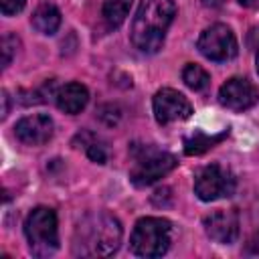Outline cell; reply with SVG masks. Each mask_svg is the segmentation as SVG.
Masks as SVG:
<instances>
[{
  "instance_id": "cell-14",
  "label": "cell",
  "mask_w": 259,
  "mask_h": 259,
  "mask_svg": "<svg viewBox=\"0 0 259 259\" xmlns=\"http://www.w3.org/2000/svg\"><path fill=\"white\" fill-rule=\"evenodd\" d=\"M227 134H229V130H225V132H221V134H212V136L202 134V132H194L190 138L184 140V152H186L188 156H198V154L206 152L208 148H212V146H214L217 142H221L223 138H227Z\"/></svg>"
},
{
  "instance_id": "cell-4",
  "label": "cell",
  "mask_w": 259,
  "mask_h": 259,
  "mask_svg": "<svg viewBox=\"0 0 259 259\" xmlns=\"http://www.w3.org/2000/svg\"><path fill=\"white\" fill-rule=\"evenodd\" d=\"M24 235L28 247L36 257H49L59 249V229L57 214L49 206H36L28 212L24 221Z\"/></svg>"
},
{
  "instance_id": "cell-13",
  "label": "cell",
  "mask_w": 259,
  "mask_h": 259,
  "mask_svg": "<svg viewBox=\"0 0 259 259\" xmlns=\"http://www.w3.org/2000/svg\"><path fill=\"white\" fill-rule=\"evenodd\" d=\"M32 26L40 32V34H55L57 28L61 26V12L55 4H40L34 12H32V18H30Z\"/></svg>"
},
{
  "instance_id": "cell-8",
  "label": "cell",
  "mask_w": 259,
  "mask_h": 259,
  "mask_svg": "<svg viewBox=\"0 0 259 259\" xmlns=\"http://www.w3.org/2000/svg\"><path fill=\"white\" fill-rule=\"evenodd\" d=\"M152 105H154V117L162 125L172 123V121H182V119H188L192 115L190 101L180 91L170 89V87L156 91Z\"/></svg>"
},
{
  "instance_id": "cell-19",
  "label": "cell",
  "mask_w": 259,
  "mask_h": 259,
  "mask_svg": "<svg viewBox=\"0 0 259 259\" xmlns=\"http://www.w3.org/2000/svg\"><path fill=\"white\" fill-rule=\"evenodd\" d=\"M22 6H24V0H2V14L4 16L16 14L22 10Z\"/></svg>"
},
{
  "instance_id": "cell-1",
  "label": "cell",
  "mask_w": 259,
  "mask_h": 259,
  "mask_svg": "<svg viewBox=\"0 0 259 259\" xmlns=\"http://www.w3.org/2000/svg\"><path fill=\"white\" fill-rule=\"evenodd\" d=\"M121 235V225L113 214H87L75 229L73 253L79 257H109L119 249Z\"/></svg>"
},
{
  "instance_id": "cell-23",
  "label": "cell",
  "mask_w": 259,
  "mask_h": 259,
  "mask_svg": "<svg viewBox=\"0 0 259 259\" xmlns=\"http://www.w3.org/2000/svg\"><path fill=\"white\" fill-rule=\"evenodd\" d=\"M257 73H259V51H257Z\"/></svg>"
},
{
  "instance_id": "cell-12",
  "label": "cell",
  "mask_w": 259,
  "mask_h": 259,
  "mask_svg": "<svg viewBox=\"0 0 259 259\" xmlns=\"http://www.w3.org/2000/svg\"><path fill=\"white\" fill-rule=\"evenodd\" d=\"M55 101H57V107L65 113H79L87 101H89V93H87V87L81 85V83H67L63 85L57 95H55Z\"/></svg>"
},
{
  "instance_id": "cell-22",
  "label": "cell",
  "mask_w": 259,
  "mask_h": 259,
  "mask_svg": "<svg viewBox=\"0 0 259 259\" xmlns=\"http://www.w3.org/2000/svg\"><path fill=\"white\" fill-rule=\"evenodd\" d=\"M225 0H202V4L204 6H210V8H217V6H221Z\"/></svg>"
},
{
  "instance_id": "cell-15",
  "label": "cell",
  "mask_w": 259,
  "mask_h": 259,
  "mask_svg": "<svg viewBox=\"0 0 259 259\" xmlns=\"http://www.w3.org/2000/svg\"><path fill=\"white\" fill-rule=\"evenodd\" d=\"M130 6H132V0H105L103 8H101L105 24L109 28H117L125 20V16L130 12Z\"/></svg>"
},
{
  "instance_id": "cell-10",
  "label": "cell",
  "mask_w": 259,
  "mask_h": 259,
  "mask_svg": "<svg viewBox=\"0 0 259 259\" xmlns=\"http://www.w3.org/2000/svg\"><path fill=\"white\" fill-rule=\"evenodd\" d=\"M53 127L55 125H53V119L49 115L34 113V115L22 117L14 125V134L26 146H42L45 142H49L53 138Z\"/></svg>"
},
{
  "instance_id": "cell-18",
  "label": "cell",
  "mask_w": 259,
  "mask_h": 259,
  "mask_svg": "<svg viewBox=\"0 0 259 259\" xmlns=\"http://www.w3.org/2000/svg\"><path fill=\"white\" fill-rule=\"evenodd\" d=\"M18 47V38L14 34H4L2 38V67H8Z\"/></svg>"
},
{
  "instance_id": "cell-7",
  "label": "cell",
  "mask_w": 259,
  "mask_h": 259,
  "mask_svg": "<svg viewBox=\"0 0 259 259\" xmlns=\"http://www.w3.org/2000/svg\"><path fill=\"white\" fill-rule=\"evenodd\" d=\"M198 51L210 61H229L237 55V38L227 24H212L198 36Z\"/></svg>"
},
{
  "instance_id": "cell-11",
  "label": "cell",
  "mask_w": 259,
  "mask_h": 259,
  "mask_svg": "<svg viewBox=\"0 0 259 259\" xmlns=\"http://www.w3.org/2000/svg\"><path fill=\"white\" fill-rule=\"evenodd\" d=\"M204 231L214 243L231 245L239 235V217L235 210H214L204 217Z\"/></svg>"
},
{
  "instance_id": "cell-3",
  "label": "cell",
  "mask_w": 259,
  "mask_h": 259,
  "mask_svg": "<svg viewBox=\"0 0 259 259\" xmlns=\"http://www.w3.org/2000/svg\"><path fill=\"white\" fill-rule=\"evenodd\" d=\"M172 239V227L166 219L144 217L136 223L130 239L132 253L138 257H162Z\"/></svg>"
},
{
  "instance_id": "cell-5",
  "label": "cell",
  "mask_w": 259,
  "mask_h": 259,
  "mask_svg": "<svg viewBox=\"0 0 259 259\" xmlns=\"http://www.w3.org/2000/svg\"><path fill=\"white\" fill-rule=\"evenodd\" d=\"M176 164V158L166 150H160L156 146H138L134 150V166L130 170V180L138 188L150 186L168 172H172Z\"/></svg>"
},
{
  "instance_id": "cell-2",
  "label": "cell",
  "mask_w": 259,
  "mask_h": 259,
  "mask_svg": "<svg viewBox=\"0 0 259 259\" xmlns=\"http://www.w3.org/2000/svg\"><path fill=\"white\" fill-rule=\"evenodd\" d=\"M176 14L174 0H142L132 22V42L142 53H158Z\"/></svg>"
},
{
  "instance_id": "cell-21",
  "label": "cell",
  "mask_w": 259,
  "mask_h": 259,
  "mask_svg": "<svg viewBox=\"0 0 259 259\" xmlns=\"http://www.w3.org/2000/svg\"><path fill=\"white\" fill-rule=\"evenodd\" d=\"M239 4L245 6V8H255L259 4V0H239Z\"/></svg>"
},
{
  "instance_id": "cell-20",
  "label": "cell",
  "mask_w": 259,
  "mask_h": 259,
  "mask_svg": "<svg viewBox=\"0 0 259 259\" xmlns=\"http://www.w3.org/2000/svg\"><path fill=\"white\" fill-rule=\"evenodd\" d=\"M245 255H247V257H259V233H255V235L251 237V241L247 243Z\"/></svg>"
},
{
  "instance_id": "cell-17",
  "label": "cell",
  "mask_w": 259,
  "mask_h": 259,
  "mask_svg": "<svg viewBox=\"0 0 259 259\" xmlns=\"http://www.w3.org/2000/svg\"><path fill=\"white\" fill-rule=\"evenodd\" d=\"M182 81L192 89V91H204L210 83V77L208 73L200 67V65H194V63H188L184 69H182Z\"/></svg>"
},
{
  "instance_id": "cell-6",
  "label": "cell",
  "mask_w": 259,
  "mask_h": 259,
  "mask_svg": "<svg viewBox=\"0 0 259 259\" xmlns=\"http://www.w3.org/2000/svg\"><path fill=\"white\" fill-rule=\"evenodd\" d=\"M235 186H237V182H235L233 174L227 168H223L221 164L204 166L194 178V194L204 202L231 196L235 192Z\"/></svg>"
},
{
  "instance_id": "cell-16",
  "label": "cell",
  "mask_w": 259,
  "mask_h": 259,
  "mask_svg": "<svg viewBox=\"0 0 259 259\" xmlns=\"http://www.w3.org/2000/svg\"><path fill=\"white\" fill-rule=\"evenodd\" d=\"M75 142H81L83 150L87 152V156H89L93 162L105 164V160H107V150H105L103 142H101L97 136H93V134H89V132H81V134H77Z\"/></svg>"
},
{
  "instance_id": "cell-9",
  "label": "cell",
  "mask_w": 259,
  "mask_h": 259,
  "mask_svg": "<svg viewBox=\"0 0 259 259\" xmlns=\"http://www.w3.org/2000/svg\"><path fill=\"white\" fill-rule=\"evenodd\" d=\"M219 101L231 111H245L259 101V89L245 77H233L219 89Z\"/></svg>"
}]
</instances>
